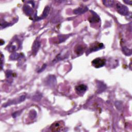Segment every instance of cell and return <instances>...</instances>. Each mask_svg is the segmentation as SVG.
<instances>
[{
    "instance_id": "1",
    "label": "cell",
    "mask_w": 132,
    "mask_h": 132,
    "mask_svg": "<svg viewBox=\"0 0 132 132\" xmlns=\"http://www.w3.org/2000/svg\"><path fill=\"white\" fill-rule=\"evenodd\" d=\"M65 128V123L62 121H56L50 126V129L52 132H60L63 131Z\"/></svg>"
},
{
    "instance_id": "2",
    "label": "cell",
    "mask_w": 132,
    "mask_h": 132,
    "mask_svg": "<svg viewBox=\"0 0 132 132\" xmlns=\"http://www.w3.org/2000/svg\"><path fill=\"white\" fill-rule=\"evenodd\" d=\"M106 60L103 58H95L92 62V65L96 68H99L103 67L105 65Z\"/></svg>"
},
{
    "instance_id": "3",
    "label": "cell",
    "mask_w": 132,
    "mask_h": 132,
    "mask_svg": "<svg viewBox=\"0 0 132 132\" xmlns=\"http://www.w3.org/2000/svg\"><path fill=\"white\" fill-rule=\"evenodd\" d=\"M117 8L118 11L121 15H126L128 14V8L121 3H118L117 4Z\"/></svg>"
},
{
    "instance_id": "4",
    "label": "cell",
    "mask_w": 132,
    "mask_h": 132,
    "mask_svg": "<svg viewBox=\"0 0 132 132\" xmlns=\"http://www.w3.org/2000/svg\"><path fill=\"white\" fill-rule=\"evenodd\" d=\"M75 90L78 94H82L85 92L87 90V86L84 85H80L77 86L75 88Z\"/></svg>"
},
{
    "instance_id": "5",
    "label": "cell",
    "mask_w": 132,
    "mask_h": 132,
    "mask_svg": "<svg viewBox=\"0 0 132 132\" xmlns=\"http://www.w3.org/2000/svg\"><path fill=\"white\" fill-rule=\"evenodd\" d=\"M40 47V43L38 41H36L33 46V53L36 54L38 50L39 49V48Z\"/></svg>"
},
{
    "instance_id": "6",
    "label": "cell",
    "mask_w": 132,
    "mask_h": 132,
    "mask_svg": "<svg viewBox=\"0 0 132 132\" xmlns=\"http://www.w3.org/2000/svg\"><path fill=\"white\" fill-rule=\"evenodd\" d=\"M103 45H104L102 44H99V43H96V44H95V45H93L90 50L91 51L98 50L99 49H101V48H102L103 47Z\"/></svg>"
},
{
    "instance_id": "7",
    "label": "cell",
    "mask_w": 132,
    "mask_h": 132,
    "mask_svg": "<svg viewBox=\"0 0 132 132\" xmlns=\"http://www.w3.org/2000/svg\"><path fill=\"white\" fill-rule=\"evenodd\" d=\"M85 48L84 47V46H83L82 45H77V46L75 47V51L77 54H79L83 52Z\"/></svg>"
},
{
    "instance_id": "8",
    "label": "cell",
    "mask_w": 132,
    "mask_h": 132,
    "mask_svg": "<svg viewBox=\"0 0 132 132\" xmlns=\"http://www.w3.org/2000/svg\"><path fill=\"white\" fill-rule=\"evenodd\" d=\"M86 11H87V8H77V9H75L74 11V13L77 14H82L84 13Z\"/></svg>"
},
{
    "instance_id": "9",
    "label": "cell",
    "mask_w": 132,
    "mask_h": 132,
    "mask_svg": "<svg viewBox=\"0 0 132 132\" xmlns=\"http://www.w3.org/2000/svg\"><path fill=\"white\" fill-rule=\"evenodd\" d=\"M103 3L107 7H111L114 4V1H103Z\"/></svg>"
}]
</instances>
